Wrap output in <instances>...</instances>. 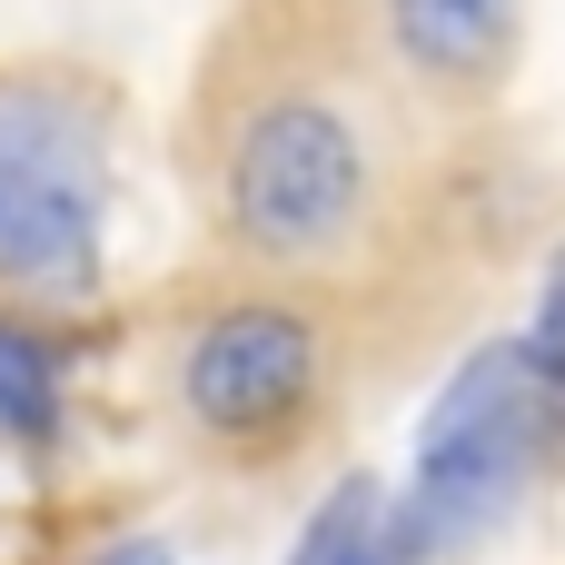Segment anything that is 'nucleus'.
Masks as SVG:
<instances>
[{"instance_id":"obj_6","label":"nucleus","mask_w":565,"mask_h":565,"mask_svg":"<svg viewBox=\"0 0 565 565\" xmlns=\"http://www.w3.org/2000/svg\"><path fill=\"white\" fill-rule=\"evenodd\" d=\"M0 427L10 437H50L60 427V367L30 328H0Z\"/></svg>"},{"instance_id":"obj_3","label":"nucleus","mask_w":565,"mask_h":565,"mask_svg":"<svg viewBox=\"0 0 565 565\" xmlns=\"http://www.w3.org/2000/svg\"><path fill=\"white\" fill-rule=\"evenodd\" d=\"M546 377L526 367V348H477L457 367V387L437 397L427 437H417V487H407V516L397 536L417 546H467L487 536L516 497H526V467H536V427H546Z\"/></svg>"},{"instance_id":"obj_2","label":"nucleus","mask_w":565,"mask_h":565,"mask_svg":"<svg viewBox=\"0 0 565 565\" xmlns=\"http://www.w3.org/2000/svg\"><path fill=\"white\" fill-rule=\"evenodd\" d=\"M99 209L109 139L70 89H0V288L40 308H79L99 288Z\"/></svg>"},{"instance_id":"obj_7","label":"nucleus","mask_w":565,"mask_h":565,"mask_svg":"<svg viewBox=\"0 0 565 565\" xmlns=\"http://www.w3.org/2000/svg\"><path fill=\"white\" fill-rule=\"evenodd\" d=\"M298 565H397V536L377 516V487H338V507L308 526Z\"/></svg>"},{"instance_id":"obj_5","label":"nucleus","mask_w":565,"mask_h":565,"mask_svg":"<svg viewBox=\"0 0 565 565\" xmlns=\"http://www.w3.org/2000/svg\"><path fill=\"white\" fill-rule=\"evenodd\" d=\"M367 40L387 50V70L407 79V99L427 109H487L526 50V0H377Z\"/></svg>"},{"instance_id":"obj_1","label":"nucleus","mask_w":565,"mask_h":565,"mask_svg":"<svg viewBox=\"0 0 565 565\" xmlns=\"http://www.w3.org/2000/svg\"><path fill=\"white\" fill-rule=\"evenodd\" d=\"M407 79L338 0H248L199 79V189L268 278H358L407 218Z\"/></svg>"},{"instance_id":"obj_9","label":"nucleus","mask_w":565,"mask_h":565,"mask_svg":"<svg viewBox=\"0 0 565 565\" xmlns=\"http://www.w3.org/2000/svg\"><path fill=\"white\" fill-rule=\"evenodd\" d=\"M89 565H169V546H149V536H129V546H109V556H89Z\"/></svg>"},{"instance_id":"obj_4","label":"nucleus","mask_w":565,"mask_h":565,"mask_svg":"<svg viewBox=\"0 0 565 565\" xmlns=\"http://www.w3.org/2000/svg\"><path fill=\"white\" fill-rule=\"evenodd\" d=\"M318 367H328V338L298 308L238 298V308H209L179 338V377L169 387H179V417L209 447H278L318 407Z\"/></svg>"},{"instance_id":"obj_8","label":"nucleus","mask_w":565,"mask_h":565,"mask_svg":"<svg viewBox=\"0 0 565 565\" xmlns=\"http://www.w3.org/2000/svg\"><path fill=\"white\" fill-rule=\"evenodd\" d=\"M526 367L565 387V258H556V288H546V308H536V338H526Z\"/></svg>"}]
</instances>
